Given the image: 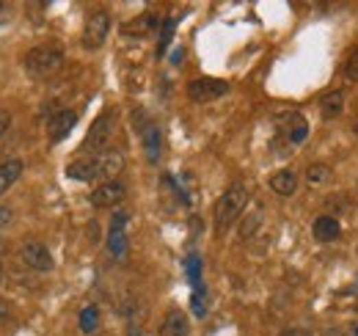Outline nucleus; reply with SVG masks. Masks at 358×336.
Segmentation results:
<instances>
[{"mask_svg": "<svg viewBox=\"0 0 358 336\" xmlns=\"http://www.w3.org/2000/svg\"><path fill=\"white\" fill-rule=\"evenodd\" d=\"M246 204H248V191H246V185H232V188H226V191L221 193V199L215 202V213H213V218H215V232L224 235V232L243 215Z\"/></svg>", "mask_w": 358, "mask_h": 336, "instance_id": "1", "label": "nucleus"}, {"mask_svg": "<svg viewBox=\"0 0 358 336\" xmlns=\"http://www.w3.org/2000/svg\"><path fill=\"white\" fill-rule=\"evenodd\" d=\"M25 72L36 80H45L50 75H56L61 67H64V50L56 47V45H39L34 50L25 53V61H23Z\"/></svg>", "mask_w": 358, "mask_h": 336, "instance_id": "2", "label": "nucleus"}, {"mask_svg": "<svg viewBox=\"0 0 358 336\" xmlns=\"http://www.w3.org/2000/svg\"><path fill=\"white\" fill-rule=\"evenodd\" d=\"M108 34H110V14L105 9H97L88 14L86 25H83V34H80V42L86 50H99L105 42H108Z\"/></svg>", "mask_w": 358, "mask_h": 336, "instance_id": "3", "label": "nucleus"}, {"mask_svg": "<svg viewBox=\"0 0 358 336\" xmlns=\"http://www.w3.org/2000/svg\"><path fill=\"white\" fill-rule=\"evenodd\" d=\"M110 132H113V110H105V113H99L97 116V121L88 127V132H86V138H83V152H94V157L97 154H102L105 152V146H108V141H110Z\"/></svg>", "mask_w": 358, "mask_h": 336, "instance_id": "4", "label": "nucleus"}, {"mask_svg": "<svg viewBox=\"0 0 358 336\" xmlns=\"http://www.w3.org/2000/svg\"><path fill=\"white\" fill-rule=\"evenodd\" d=\"M127 221H130L127 210H116V213L110 215V226H108V240H105V243H108V251H110L113 259H124L127 251H130Z\"/></svg>", "mask_w": 358, "mask_h": 336, "instance_id": "5", "label": "nucleus"}, {"mask_svg": "<svg viewBox=\"0 0 358 336\" xmlns=\"http://www.w3.org/2000/svg\"><path fill=\"white\" fill-rule=\"evenodd\" d=\"M229 88H232V86H229L226 80H218V77H196V80L188 86V97H191L193 102L204 105V102H215V99L226 97Z\"/></svg>", "mask_w": 358, "mask_h": 336, "instance_id": "6", "label": "nucleus"}, {"mask_svg": "<svg viewBox=\"0 0 358 336\" xmlns=\"http://www.w3.org/2000/svg\"><path fill=\"white\" fill-rule=\"evenodd\" d=\"M20 259H23L31 270H39V273H47V270H53V267H56L50 248H47L45 243H36V240L23 243V248H20Z\"/></svg>", "mask_w": 358, "mask_h": 336, "instance_id": "7", "label": "nucleus"}, {"mask_svg": "<svg viewBox=\"0 0 358 336\" xmlns=\"http://www.w3.org/2000/svg\"><path fill=\"white\" fill-rule=\"evenodd\" d=\"M124 196H127V188H124V182H116V180H110V182H99V185L91 191L88 202H91L97 210H102V207H116V204H119Z\"/></svg>", "mask_w": 358, "mask_h": 336, "instance_id": "8", "label": "nucleus"}, {"mask_svg": "<svg viewBox=\"0 0 358 336\" xmlns=\"http://www.w3.org/2000/svg\"><path fill=\"white\" fill-rule=\"evenodd\" d=\"M94 165H97V180L102 182H110L121 168H124V154L116 152V149H105L102 154L94 157Z\"/></svg>", "mask_w": 358, "mask_h": 336, "instance_id": "9", "label": "nucleus"}, {"mask_svg": "<svg viewBox=\"0 0 358 336\" xmlns=\"http://www.w3.org/2000/svg\"><path fill=\"white\" fill-rule=\"evenodd\" d=\"M75 124H77V113H75V110H58V113L47 121V138H50V143H53V146L61 143V141L75 130Z\"/></svg>", "mask_w": 358, "mask_h": 336, "instance_id": "10", "label": "nucleus"}, {"mask_svg": "<svg viewBox=\"0 0 358 336\" xmlns=\"http://www.w3.org/2000/svg\"><path fill=\"white\" fill-rule=\"evenodd\" d=\"M141 143H143L146 160H149L152 165H157L160 157H163V127H160L157 121H149L146 130L141 132Z\"/></svg>", "mask_w": 358, "mask_h": 336, "instance_id": "11", "label": "nucleus"}, {"mask_svg": "<svg viewBox=\"0 0 358 336\" xmlns=\"http://www.w3.org/2000/svg\"><path fill=\"white\" fill-rule=\"evenodd\" d=\"M311 235L317 243H333L342 235V224L333 215H317L311 224Z\"/></svg>", "mask_w": 358, "mask_h": 336, "instance_id": "12", "label": "nucleus"}, {"mask_svg": "<svg viewBox=\"0 0 358 336\" xmlns=\"http://www.w3.org/2000/svg\"><path fill=\"white\" fill-rule=\"evenodd\" d=\"M270 191L273 193H278V196H284V199H289V196H295V191H298V185H300V180H298V174L295 171H289V168H281V171H276L273 177H270Z\"/></svg>", "mask_w": 358, "mask_h": 336, "instance_id": "13", "label": "nucleus"}, {"mask_svg": "<svg viewBox=\"0 0 358 336\" xmlns=\"http://www.w3.org/2000/svg\"><path fill=\"white\" fill-rule=\"evenodd\" d=\"M188 331H191V322L179 309L168 311L163 325H160V336H188Z\"/></svg>", "mask_w": 358, "mask_h": 336, "instance_id": "14", "label": "nucleus"}, {"mask_svg": "<svg viewBox=\"0 0 358 336\" xmlns=\"http://www.w3.org/2000/svg\"><path fill=\"white\" fill-rule=\"evenodd\" d=\"M67 177H69V180H77V182H97V165H94V157L72 160V163L67 165Z\"/></svg>", "mask_w": 358, "mask_h": 336, "instance_id": "15", "label": "nucleus"}, {"mask_svg": "<svg viewBox=\"0 0 358 336\" xmlns=\"http://www.w3.org/2000/svg\"><path fill=\"white\" fill-rule=\"evenodd\" d=\"M25 171V163L23 160H6L0 163V196H3Z\"/></svg>", "mask_w": 358, "mask_h": 336, "instance_id": "16", "label": "nucleus"}, {"mask_svg": "<svg viewBox=\"0 0 358 336\" xmlns=\"http://www.w3.org/2000/svg\"><path fill=\"white\" fill-rule=\"evenodd\" d=\"M284 130H287V138H289V143H303L306 138H309V121L300 116V113H289L287 116V121H284Z\"/></svg>", "mask_w": 358, "mask_h": 336, "instance_id": "17", "label": "nucleus"}, {"mask_svg": "<svg viewBox=\"0 0 358 336\" xmlns=\"http://www.w3.org/2000/svg\"><path fill=\"white\" fill-rule=\"evenodd\" d=\"M342 110H344V91L342 88H336V91H331V94L322 97V102H320L322 119H336Z\"/></svg>", "mask_w": 358, "mask_h": 336, "instance_id": "18", "label": "nucleus"}, {"mask_svg": "<svg viewBox=\"0 0 358 336\" xmlns=\"http://www.w3.org/2000/svg\"><path fill=\"white\" fill-rule=\"evenodd\" d=\"M157 28V17L154 14H141V17H135L132 23H127L124 25V34H130V36H146V34H152Z\"/></svg>", "mask_w": 358, "mask_h": 336, "instance_id": "19", "label": "nucleus"}, {"mask_svg": "<svg viewBox=\"0 0 358 336\" xmlns=\"http://www.w3.org/2000/svg\"><path fill=\"white\" fill-rule=\"evenodd\" d=\"M77 325H80L83 333H94V331L99 328V309H97L94 303L86 306V309L80 311V317H77Z\"/></svg>", "mask_w": 358, "mask_h": 336, "instance_id": "20", "label": "nucleus"}, {"mask_svg": "<svg viewBox=\"0 0 358 336\" xmlns=\"http://www.w3.org/2000/svg\"><path fill=\"white\" fill-rule=\"evenodd\" d=\"M262 221H265V215H262V210H254L243 224H240V240H251L256 232H259V226H262Z\"/></svg>", "mask_w": 358, "mask_h": 336, "instance_id": "21", "label": "nucleus"}, {"mask_svg": "<svg viewBox=\"0 0 358 336\" xmlns=\"http://www.w3.org/2000/svg\"><path fill=\"white\" fill-rule=\"evenodd\" d=\"M185 273H188L191 287H202V284H204V278H202V256H199V254H188V259H185Z\"/></svg>", "mask_w": 358, "mask_h": 336, "instance_id": "22", "label": "nucleus"}, {"mask_svg": "<svg viewBox=\"0 0 358 336\" xmlns=\"http://www.w3.org/2000/svg\"><path fill=\"white\" fill-rule=\"evenodd\" d=\"M331 180V168L322 165V163H311L309 171H306V182L309 185H325Z\"/></svg>", "mask_w": 358, "mask_h": 336, "instance_id": "23", "label": "nucleus"}, {"mask_svg": "<svg viewBox=\"0 0 358 336\" xmlns=\"http://www.w3.org/2000/svg\"><path fill=\"white\" fill-rule=\"evenodd\" d=\"M191 309L196 317H204L207 314V287H193V295H191Z\"/></svg>", "mask_w": 358, "mask_h": 336, "instance_id": "24", "label": "nucleus"}, {"mask_svg": "<svg viewBox=\"0 0 358 336\" xmlns=\"http://www.w3.org/2000/svg\"><path fill=\"white\" fill-rule=\"evenodd\" d=\"M174 25H176V20H171V17L163 23V28H160V45H157V58H163V53L168 50L171 39H174Z\"/></svg>", "mask_w": 358, "mask_h": 336, "instance_id": "25", "label": "nucleus"}, {"mask_svg": "<svg viewBox=\"0 0 358 336\" xmlns=\"http://www.w3.org/2000/svg\"><path fill=\"white\" fill-rule=\"evenodd\" d=\"M344 77L350 83H358V47H353V53L344 61Z\"/></svg>", "mask_w": 358, "mask_h": 336, "instance_id": "26", "label": "nucleus"}, {"mask_svg": "<svg viewBox=\"0 0 358 336\" xmlns=\"http://www.w3.org/2000/svg\"><path fill=\"white\" fill-rule=\"evenodd\" d=\"M12 221H14V210H12V207H6V204H0V232H3Z\"/></svg>", "mask_w": 358, "mask_h": 336, "instance_id": "27", "label": "nucleus"}, {"mask_svg": "<svg viewBox=\"0 0 358 336\" xmlns=\"http://www.w3.org/2000/svg\"><path fill=\"white\" fill-rule=\"evenodd\" d=\"M278 336H314L309 328H284Z\"/></svg>", "mask_w": 358, "mask_h": 336, "instance_id": "28", "label": "nucleus"}, {"mask_svg": "<svg viewBox=\"0 0 358 336\" xmlns=\"http://www.w3.org/2000/svg\"><path fill=\"white\" fill-rule=\"evenodd\" d=\"M9 127H12V116L6 110H0V135H3Z\"/></svg>", "mask_w": 358, "mask_h": 336, "instance_id": "29", "label": "nucleus"}, {"mask_svg": "<svg viewBox=\"0 0 358 336\" xmlns=\"http://www.w3.org/2000/svg\"><path fill=\"white\" fill-rule=\"evenodd\" d=\"M9 317V306H6V300L3 298H0V322H3Z\"/></svg>", "mask_w": 358, "mask_h": 336, "instance_id": "30", "label": "nucleus"}, {"mask_svg": "<svg viewBox=\"0 0 358 336\" xmlns=\"http://www.w3.org/2000/svg\"><path fill=\"white\" fill-rule=\"evenodd\" d=\"M9 17H12V9H9V6H0V23L9 20Z\"/></svg>", "mask_w": 358, "mask_h": 336, "instance_id": "31", "label": "nucleus"}, {"mask_svg": "<svg viewBox=\"0 0 358 336\" xmlns=\"http://www.w3.org/2000/svg\"><path fill=\"white\" fill-rule=\"evenodd\" d=\"M3 251H6V243H3V240H0V254H3Z\"/></svg>", "mask_w": 358, "mask_h": 336, "instance_id": "32", "label": "nucleus"}, {"mask_svg": "<svg viewBox=\"0 0 358 336\" xmlns=\"http://www.w3.org/2000/svg\"><path fill=\"white\" fill-rule=\"evenodd\" d=\"M0 276H3V262H0Z\"/></svg>", "mask_w": 358, "mask_h": 336, "instance_id": "33", "label": "nucleus"}, {"mask_svg": "<svg viewBox=\"0 0 358 336\" xmlns=\"http://www.w3.org/2000/svg\"><path fill=\"white\" fill-rule=\"evenodd\" d=\"M355 135H358V124H355Z\"/></svg>", "mask_w": 358, "mask_h": 336, "instance_id": "34", "label": "nucleus"}]
</instances>
